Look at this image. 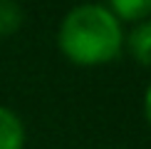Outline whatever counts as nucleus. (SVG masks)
<instances>
[{
  "mask_svg": "<svg viewBox=\"0 0 151 149\" xmlns=\"http://www.w3.org/2000/svg\"><path fill=\"white\" fill-rule=\"evenodd\" d=\"M57 47L72 65L99 67L124 52V30L106 5H77L62 17Z\"/></svg>",
  "mask_w": 151,
  "mask_h": 149,
  "instance_id": "1",
  "label": "nucleus"
},
{
  "mask_svg": "<svg viewBox=\"0 0 151 149\" xmlns=\"http://www.w3.org/2000/svg\"><path fill=\"white\" fill-rule=\"evenodd\" d=\"M124 47L141 67H151V20H144L124 35Z\"/></svg>",
  "mask_w": 151,
  "mask_h": 149,
  "instance_id": "2",
  "label": "nucleus"
},
{
  "mask_svg": "<svg viewBox=\"0 0 151 149\" xmlns=\"http://www.w3.org/2000/svg\"><path fill=\"white\" fill-rule=\"evenodd\" d=\"M0 149H25V124L12 109L0 104Z\"/></svg>",
  "mask_w": 151,
  "mask_h": 149,
  "instance_id": "3",
  "label": "nucleus"
},
{
  "mask_svg": "<svg viewBox=\"0 0 151 149\" xmlns=\"http://www.w3.org/2000/svg\"><path fill=\"white\" fill-rule=\"evenodd\" d=\"M119 22L139 25L144 20H151V0H111L106 5Z\"/></svg>",
  "mask_w": 151,
  "mask_h": 149,
  "instance_id": "4",
  "label": "nucleus"
},
{
  "mask_svg": "<svg viewBox=\"0 0 151 149\" xmlns=\"http://www.w3.org/2000/svg\"><path fill=\"white\" fill-rule=\"evenodd\" d=\"M22 20H25V12L20 5L12 0H0V37L17 33Z\"/></svg>",
  "mask_w": 151,
  "mask_h": 149,
  "instance_id": "5",
  "label": "nucleus"
},
{
  "mask_svg": "<svg viewBox=\"0 0 151 149\" xmlns=\"http://www.w3.org/2000/svg\"><path fill=\"white\" fill-rule=\"evenodd\" d=\"M144 117H146V124L151 127V85L144 92Z\"/></svg>",
  "mask_w": 151,
  "mask_h": 149,
  "instance_id": "6",
  "label": "nucleus"
}]
</instances>
